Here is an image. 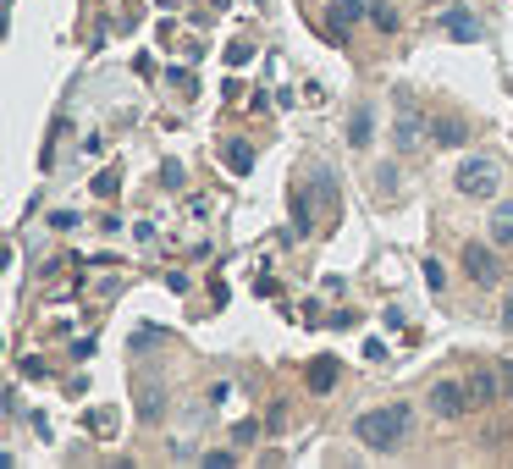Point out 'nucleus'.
<instances>
[{"label":"nucleus","mask_w":513,"mask_h":469,"mask_svg":"<svg viewBox=\"0 0 513 469\" xmlns=\"http://www.w3.org/2000/svg\"><path fill=\"white\" fill-rule=\"evenodd\" d=\"M409 404H387V409H370L353 420V442H364L370 453H398L403 436H409Z\"/></svg>","instance_id":"nucleus-1"},{"label":"nucleus","mask_w":513,"mask_h":469,"mask_svg":"<svg viewBox=\"0 0 513 469\" xmlns=\"http://www.w3.org/2000/svg\"><path fill=\"white\" fill-rule=\"evenodd\" d=\"M453 188H459L464 199H491V193L502 188V171H497V161H486V155H469V161L453 171Z\"/></svg>","instance_id":"nucleus-2"},{"label":"nucleus","mask_w":513,"mask_h":469,"mask_svg":"<svg viewBox=\"0 0 513 469\" xmlns=\"http://www.w3.org/2000/svg\"><path fill=\"white\" fill-rule=\"evenodd\" d=\"M425 139H430V122L419 116V105L414 100H398V116H392V144H398V155L419 150Z\"/></svg>","instance_id":"nucleus-3"},{"label":"nucleus","mask_w":513,"mask_h":469,"mask_svg":"<svg viewBox=\"0 0 513 469\" xmlns=\"http://www.w3.org/2000/svg\"><path fill=\"white\" fill-rule=\"evenodd\" d=\"M469 404H475V397H469V386H459V381H436V386H430V415H436V420H459Z\"/></svg>","instance_id":"nucleus-4"},{"label":"nucleus","mask_w":513,"mask_h":469,"mask_svg":"<svg viewBox=\"0 0 513 469\" xmlns=\"http://www.w3.org/2000/svg\"><path fill=\"white\" fill-rule=\"evenodd\" d=\"M464 271H469V282H497V277H502V259H497L486 243H469V249H464Z\"/></svg>","instance_id":"nucleus-5"},{"label":"nucleus","mask_w":513,"mask_h":469,"mask_svg":"<svg viewBox=\"0 0 513 469\" xmlns=\"http://www.w3.org/2000/svg\"><path fill=\"white\" fill-rule=\"evenodd\" d=\"M442 34H453L459 44H475V39H480V23H475L464 6H448V12H442Z\"/></svg>","instance_id":"nucleus-6"},{"label":"nucleus","mask_w":513,"mask_h":469,"mask_svg":"<svg viewBox=\"0 0 513 469\" xmlns=\"http://www.w3.org/2000/svg\"><path fill=\"white\" fill-rule=\"evenodd\" d=\"M370 139H376V116H370V105H353V116H348V144L364 150Z\"/></svg>","instance_id":"nucleus-7"},{"label":"nucleus","mask_w":513,"mask_h":469,"mask_svg":"<svg viewBox=\"0 0 513 469\" xmlns=\"http://www.w3.org/2000/svg\"><path fill=\"white\" fill-rule=\"evenodd\" d=\"M491 243L513 249V205H497V210H491Z\"/></svg>","instance_id":"nucleus-8"},{"label":"nucleus","mask_w":513,"mask_h":469,"mask_svg":"<svg viewBox=\"0 0 513 469\" xmlns=\"http://www.w3.org/2000/svg\"><path fill=\"white\" fill-rule=\"evenodd\" d=\"M430 139H436V144H442V150H459V144L469 139V132H464L459 122H430Z\"/></svg>","instance_id":"nucleus-9"},{"label":"nucleus","mask_w":513,"mask_h":469,"mask_svg":"<svg viewBox=\"0 0 513 469\" xmlns=\"http://www.w3.org/2000/svg\"><path fill=\"white\" fill-rule=\"evenodd\" d=\"M310 386H315V392H331V386H337V359H315V365H310Z\"/></svg>","instance_id":"nucleus-10"},{"label":"nucleus","mask_w":513,"mask_h":469,"mask_svg":"<svg viewBox=\"0 0 513 469\" xmlns=\"http://www.w3.org/2000/svg\"><path fill=\"white\" fill-rule=\"evenodd\" d=\"M398 188H403V171H398V166H392V161H387V166H381V171H376V193H381V199H392V193H398Z\"/></svg>","instance_id":"nucleus-11"},{"label":"nucleus","mask_w":513,"mask_h":469,"mask_svg":"<svg viewBox=\"0 0 513 469\" xmlns=\"http://www.w3.org/2000/svg\"><path fill=\"white\" fill-rule=\"evenodd\" d=\"M227 166H232L238 177H249V166H254V150H249V144H227Z\"/></svg>","instance_id":"nucleus-12"},{"label":"nucleus","mask_w":513,"mask_h":469,"mask_svg":"<svg viewBox=\"0 0 513 469\" xmlns=\"http://www.w3.org/2000/svg\"><path fill=\"white\" fill-rule=\"evenodd\" d=\"M469 392H475V404H491V397H497V376H491V370H480V376L469 381Z\"/></svg>","instance_id":"nucleus-13"},{"label":"nucleus","mask_w":513,"mask_h":469,"mask_svg":"<svg viewBox=\"0 0 513 469\" xmlns=\"http://www.w3.org/2000/svg\"><path fill=\"white\" fill-rule=\"evenodd\" d=\"M370 17H376V28H381V34H392V28H398V6H387V0H376Z\"/></svg>","instance_id":"nucleus-14"},{"label":"nucleus","mask_w":513,"mask_h":469,"mask_svg":"<svg viewBox=\"0 0 513 469\" xmlns=\"http://www.w3.org/2000/svg\"><path fill=\"white\" fill-rule=\"evenodd\" d=\"M138 415H143V420H161V415H166V397H161V392H143Z\"/></svg>","instance_id":"nucleus-15"},{"label":"nucleus","mask_w":513,"mask_h":469,"mask_svg":"<svg viewBox=\"0 0 513 469\" xmlns=\"http://www.w3.org/2000/svg\"><path fill=\"white\" fill-rule=\"evenodd\" d=\"M94 431H100V436H111V431H116V415H111V409H100V415H94Z\"/></svg>","instance_id":"nucleus-16"},{"label":"nucleus","mask_w":513,"mask_h":469,"mask_svg":"<svg viewBox=\"0 0 513 469\" xmlns=\"http://www.w3.org/2000/svg\"><path fill=\"white\" fill-rule=\"evenodd\" d=\"M502 326H508V331H513V298H508V309H502Z\"/></svg>","instance_id":"nucleus-17"},{"label":"nucleus","mask_w":513,"mask_h":469,"mask_svg":"<svg viewBox=\"0 0 513 469\" xmlns=\"http://www.w3.org/2000/svg\"><path fill=\"white\" fill-rule=\"evenodd\" d=\"M502 381H508V397H513V365H508V370H502Z\"/></svg>","instance_id":"nucleus-18"}]
</instances>
